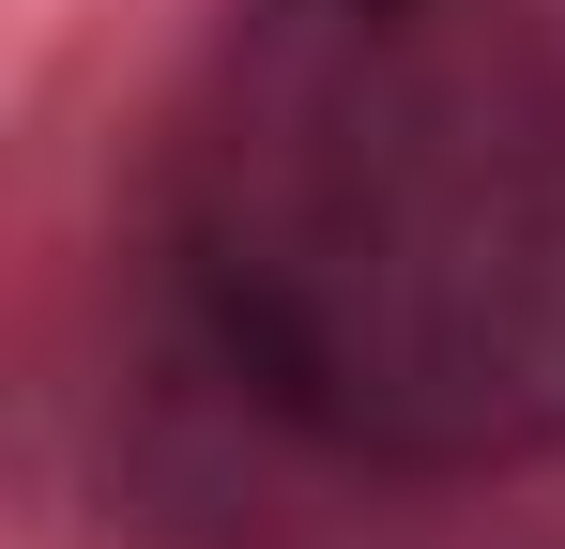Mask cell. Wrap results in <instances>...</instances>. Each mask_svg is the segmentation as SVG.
<instances>
[{"label": "cell", "mask_w": 565, "mask_h": 549, "mask_svg": "<svg viewBox=\"0 0 565 549\" xmlns=\"http://www.w3.org/2000/svg\"><path fill=\"white\" fill-rule=\"evenodd\" d=\"M153 274L337 473L565 458V0H214L153 122Z\"/></svg>", "instance_id": "6da1fadb"}]
</instances>
